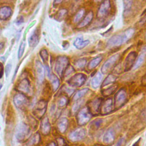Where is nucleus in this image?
<instances>
[{
    "label": "nucleus",
    "mask_w": 146,
    "mask_h": 146,
    "mask_svg": "<svg viewBox=\"0 0 146 146\" xmlns=\"http://www.w3.org/2000/svg\"><path fill=\"white\" fill-rule=\"evenodd\" d=\"M134 32V29L130 28L126 30L121 34H117L112 36L107 42V47H114L121 46L132 36Z\"/></svg>",
    "instance_id": "obj_1"
},
{
    "label": "nucleus",
    "mask_w": 146,
    "mask_h": 146,
    "mask_svg": "<svg viewBox=\"0 0 146 146\" xmlns=\"http://www.w3.org/2000/svg\"><path fill=\"white\" fill-rule=\"evenodd\" d=\"M68 58L66 56H59L56 58L55 64V70L59 76H62L66 68L68 66Z\"/></svg>",
    "instance_id": "obj_2"
},
{
    "label": "nucleus",
    "mask_w": 146,
    "mask_h": 146,
    "mask_svg": "<svg viewBox=\"0 0 146 146\" xmlns=\"http://www.w3.org/2000/svg\"><path fill=\"white\" fill-rule=\"evenodd\" d=\"M92 113L87 107L81 109L76 115V120L79 125H84L86 124L91 119Z\"/></svg>",
    "instance_id": "obj_3"
},
{
    "label": "nucleus",
    "mask_w": 146,
    "mask_h": 146,
    "mask_svg": "<svg viewBox=\"0 0 146 146\" xmlns=\"http://www.w3.org/2000/svg\"><path fill=\"white\" fill-rule=\"evenodd\" d=\"M30 128L25 123L20 124L17 128L15 133V137L19 142H22L26 140L30 133Z\"/></svg>",
    "instance_id": "obj_4"
},
{
    "label": "nucleus",
    "mask_w": 146,
    "mask_h": 146,
    "mask_svg": "<svg viewBox=\"0 0 146 146\" xmlns=\"http://www.w3.org/2000/svg\"><path fill=\"white\" fill-rule=\"evenodd\" d=\"M127 100L126 91L124 88L120 89L114 97V106L117 109L120 108L125 103Z\"/></svg>",
    "instance_id": "obj_5"
},
{
    "label": "nucleus",
    "mask_w": 146,
    "mask_h": 146,
    "mask_svg": "<svg viewBox=\"0 0 146 146\" xmlns=\"http://www.w3.org/2000/svg\"><path fill=\"white\" fill-rule=\"evenodd\" d=\"M119 54H116L111 56L107 60H106L102 67V72L104 74L109 72L112 70L116 62L119 60Z\"/></svg>",
    "instance_id": "obj_6"
},
{
    "label": "nucleus",
    "mask_w": 146,
    "mask_h": 146,
    "mask_svg": "<svg viewBox=\"0 0 146 146\" xmlns=\"http://www.w3.org/2000/svg\"><path fill=\"white\" fill-rule=\"evenodd\" d=\"M86 79L87 76L86 75L82 73H79L75 74L72 78H71L68 82L72 87H79L82 86L84 83Z\"/></svg>",
    "instance_id": "obj_7"
},
{
    "label": "nucleus",
    "mask_w": 146,
    "mask_h": 146,
    "mask_svg": "<svg viewBox=\"0 0 146 146\" xmlns=\"http://www.w3.org/2000/svg\"><path fill=\"white\" fill-rule=\"evenodd\" d=\"M86 135V129L82 128H78L70 133L68 135V139L72 142H75L83 139Z\"/></svg>",
    "instance_id": "obj_8"
},
{
    "label": "nucleus",
    "mask_w": 146,
    "mask_h": 146,
    "mask_svg": "<svg viewBox=\"0 0 146 146\" xmlns=\"http://www.w3.org/2000/svg\"><path fill=\"white\" fill-rule=\"evenodd\" d=\"M113 110V102L112 98H108L102 102L100 113L102 115H106L110 113Z\"/></svg>",
    "instance_id": "obj_9"
},
{
    "label": "nucleus",
    "mask_w": 146,
    "mask_h": 146,
    "mask_svg": "<svg viewBox=\"0 0 146 146\" xmlns=\"http://www.w3.org/2000/svg\"><path fill=\"white\" fill-rule=\"evenodd\" d=\"M110 7H111L110 1L108 0L104 1L99 6L98 14H97L98 18H102L104 17H105L108 13L110 10Z\"/></svg>",
    "instance_id": "obj_10"
},
{
    "label": "nucleus",
    "mask_w": 146,
    "mask_h": 146,
    "mask_svg": "<svg viewBox=\"0 0 146 146\" xmlns=\"http://www.w3.org/2000/svg\"><path fill=\"white\" fill-rule=\"evenodd\" d=\"M47 103L45 101H39L35 106V108L34 111V115L38 119H40L44 114L46 111Z\"/></svg>",
    "instance_id": "obj_11"
},
{
    "label": "nucleus",
    "mask_w": 146,
    "mask_h": 146,
    "mask_svg": "<svg viewBox=\"0 0 146 146\" xmlns=\"http://www.w3.org/2000/svg\"><path fill=\"white\" fill-rule=\"evenodd\" d=\"M28 100L23 94H18L13 98V102L15 106L18 108H23L26 106Z\"/></svg>",
    "instance_id": "obj_12"
},
{
    "label": "nucleus",
    "mask_w": 146,
    "mask_h": 146,
    "mask_svg": "<svg viewBox=\"0 0 146 146\" xmlns=\"http://www.w3.org/2000/svg\"><path fill=\"white\" fill-rule=\"evenodd\" d=\"M102 102V99L101 98H96L89 102L87 107L92 115L96 114L100 111V108Z\"/></svg>",
    "instance_id": "obj_13"
},
{
    "label": "nucleus",
    "mask_w": 146,
    "mask_h": 146,
    "mask_svg": "<svg viewBox=\"0 0 146 146\" xmlns=\"http://www.w3.org/2000/svg\"><path fill=\"white\" fill-rule=\"evenodd\" d=\"M136 56L137 53L135 51H132L128 54L125 60V71H129L133 66Z\"/></svg>",
    "instance_id": "obj_14"
},
{
    "label": "nucleus",
    "mask_w": 146,
    "mask_h": 146,
    "mask_svg": "<svg viewBox=\"0 0 146 146\" xmlns=\"http://www.w3.org/2000/svg\"><path fill=\"white\" fill-rule=\"evenodd\" d=\"M35 72L38 80L42 83L44 78V68L39 60H37L35 63Z\"/></svg>",
    "instance_id": "obj_15"
},
{
    "label": "nucleus",
    "mask_w": 146,
    "mask_h": 146,
    "mask_svg": "<svg viewBox=\"0 0 146 146\" xmlns=\"http://www.w3.org/2000/svg\"><path fill=\"white\" fill-rule=\"evenodd\" d=\"M115 140V131L113 128H109L105 134L104 135L103 138V141L106 144H110L113 142Z\"/></svg>",
    "instance_id": "obj_16"
},
{
    "label": "nucleus",
    "mask_w": 146,
    "mask_h": 146,
    "mask_svg": "<svg viewBox=\"0 0 146 146\" xmlns=\"http://www.w3.org/2000/svg\"><path fill=\"white\" fill-rule=\"evenodd\" d=\"M40 131L43 135H47L51 131V125L47 117L42 119L40 123Z\"/></svg>",
    "instance_id": "obj_17"
},
{
    "label": "nucleus",
    "mask_w": 146,
    "mask_h": 146,
    "mask_svg": "<svg viewBox=\"0 0 146 146\" xmlns=\"http://www.w3.org/2000/svg\"><path fill=\"white\" fill-rule=\"evenodd\" d=\"M13 11L9 6H5L0 7V20H6L11 17Z\"/></svg>",
    "instance_id": "obj_18"
},
{
    "label": "nucleus",
    "mask_w": 146,
    "mask_h": 146,
    "mask_svg": "<svg viewBox=\"0 0 146 146\" xmlns=\"http://www.w3.org/2000/svg\"><path fill=\"white\" fill-rule=\"evenodd\" d=\"M18 90L23 93H27L30 90V82L27 79H22L18 85Z\"/></svg>",
    "instance_id": "obj_19"
},
{
    "label": "nucleus",
    "mask_w": 146,
    "mask_h": 146,
    "mask_svg": "<svg viewBox=\"0 0 146 146\" xmlns=\"http://www.w3.org/2000/svg\"><path fill=\"white\" fill-rule=\"evenodd\" d=\"M68 120L66 117H62L58 123V129L60 133H64L67 129Z\"/></svg>",
    "instance_id": "obj_20"
},
{
    "label": "nucleus",
    "mask_w": 146,
    "mask_h": 146,
    "mask_svg": "<svg viewBox=\"0 0 146 146\" xmlns=\"http://www.w3.org/2000/svg\"><path fill=\"white\" fill-rule=\"evenodd\" d=\"M93 18V13L92 11L88 12V13L84 17L82 21L78 24V27L82 28L88 25L92 20Z\"/></svg>",
    "instance_id": "obj_21"
},
{
    "label": "nucleus",
    "mask_w": 146,
    "mask_h": 146,
    "mask_svg": "<svg viewBox=\"0 0 146 146\" xmlns=\"http://www.w3.org/2000/svg\"><path fill=\"white\" fill-rule=\"evenodd\" d=\"M88 40H84L82 36L77 37L74 42V46L78 49H82L86 47L89 43Z\"/></svg>",
    "instance_id": "obj_22"
},
{
    "label": "nucleus",
    "mask_w": 146,
    "mask_h": 146,
    "mask_svg": "<svg viewBox=\"0 0 146 146\" xmlns=\"http://www.w3.org/2000/svg\"><path fill=\"white\" fill-rule=\"evenodd\" d=\"M102 80V75L100 72H98L91 80V86L94 88H97L100 84Z\"/></svg>",
    "instance_id": "obj_23"
},
{
    "label": "nucleus",
    "mask_w": 146,
    "mask_h": 146,
    "mask_svg": "<svg viewBox=\"0 0 146 146\" xmlns=\"http://www.w3.org/2000/svg\"><path fill=\"white\" fill-rule=\"evenodd\" d=\"M40 141V136L39 133H35L31 137L27 143V146H35L38 145Z\"/></svg>",
    "instance_id": "obj_24"
},
{
    "label": "nucleus",
    "mask_w": 146,
    "mask_h": 146,
    "mask_svg": "<svg viewBox=\"0 0 146 146\" xmlns=\"http://www.w3.org/2000/svg\"><path fill=\"white\" fill-rule=\"evenodd\" d=\"M50 82H51V84L52 86V90H53V91H56L58 90V88H59V85H60L59 79L56 75H55L54 74L50 75Z\"/></svg>",
    "instance_id": "obj_25"
},
{
    "label": "nucleus",
    "mask_w": 146,
    "mask_h": 146,
    "mask_svg": "<svg viewBox=\"0 0 146 146\" xmlns=\"http://www.w3.org/2000/svg\"><path fill=\"white\" fill-rule=\"evenodd\" d=\"M38 42H39L38 36L35 33L31 34L28 39V43L30 47H35L38 44Z\"/></svg>",
    "instance_id": "obj_26"
},
{
    "label": "nucleus",
    "mask_w": 146,
    "mask_h": 146,
    "mask_svg": "<svg viewBox=\"0 0 146 146\" xmlns=\"http://www.w3.org/2000/svg\"><path fill=\"white\" fill-rule=\"evenodd\" d=\"M102 56H98L94 58H93L88 63V68L89 70H92L95 68L102 61Z\"/></svg>",
    "instance_id": "obj_27"
},
{
    "label": "nucleus",
    "mask_w": 146,
    "mask_h": 146,
    "mask_svg": "<svg viewBox=\"0 0 146 146\" xmlns=\"http://www.w3.org/2000/svg\"><path fill=\"white\" fill-rule=\"evenodd\" d=\"M145 56H146V52H143L139 55V56H138L136 62L135 63V64L133 66L134 69H137V68L140 67V66L144 62V61L145 60Z\"/></svg>",
    "instance_id": "obj_28"
},
{
    "label": "nucleus",
    "mask_w": 146,
    "mask_h": 146,
    "mask_svg": "<svg viewBox=\"0 0 146 146\" xmlns=\"http://www.w3.org/2000/svg\"><path fill=\"white\" fill-rule=\"evenodd\" d=\"M89 91V89L87 88H83L78 91H77L75 94L74 95V96H73V100L74 101H77L79 99H80L81 98H82L83 96H84L87 92Z\"/></svg>",
    "instance_id": "obj_29"
},
{
    "label": "nucleus",
    "mask_w": 146,
    "mask_h": 146,
    "mask_svg": "<svg viewBox=\"0 0 146 146\" xmlns=\"http://www.w3.org/2000/svg\"><path fill=\"white\" fill-rule=\"evenodd\" d=\"M117 88V85H113L106 89L103 90L102 92V94L104 96H110L116 91Z\"/></svg>",
    "instance_id": "obj_30"
},
{
    "label": "nucleus",
    "mask_w": 146,
    "mask_h": 146,
    "mask_svg": "<svg viewBox=\"0 0 146 146\" xmlns=\"http://www.w3.org/2000/svg\"><path fill=\"white\" fill-rule=\"evenodd\" d=\"M117 78L116 76L112 75V74H110L107 76V77L104 79V80L103 82L102 83V86L104 87L107 85H108L110 84H111L113 82H115Z\"/></svg>",
    "instance_id": "obj_31"
},
{
    "label": "nucleus",
    "mask_w": 146,
    "mask_h": 146,
    "mask_svg": "<svg viewBox=\"0 0 146 146\" xmlns=\"http://www.w3.org/2000/svg\"><path fill=\"white\" fill-rule=\"evenodd\" d=\"M84 13H85V10L83 9H80L75 14L74 18V22L75 23L78 22L82 18Z\"/></svg>",
    "instance_id": "obj_32"
},
{
    "label": "nucleus",
    "mask_w": 146,
    "mask_h": 146,
    "mask_svg": "<svg viewBox=\"0 0 146 146\" xmlns=\"http://www.w3.org/2000/svg\"><path fill=\"white\" fill-rule=\"evenodd\" d=\"M86 59L84 58H82V59H79L78 60H77L76 61H75V67L77 68H83L86 64Z\"/></svg>",
    "instance_id": "obj_33"
},
{
    "label": "nucleus",
    "mask_w": 146,
    "mask_h": 146,
    "mask_svg": "<svg viewBox=\"0 0 146 146\" xmlns=\"http://www.w3.org/2000/svg\"><path fill=\"white\" fill-rule=\"evenodd\" d=\"M67 11L65 9H62L60 10L56 14V18L58 20H60V21L62 20L64 18V17L67 15Z\"/></svg>",
    "instance_id": "obj_34"
},
{
    "label": "nucleus",
    "mask_w": 146,
    "mask_h": 146,
    "mask_svg": "<svg viewBox=\"0 0 146 146\" xmlns=\"http://www.w3.org/2000/svg\"><path fill=\"white\" fill-rule=\"evenodd\" d=\"M40 56L43 62H47L48 59V53L46 49H42L39 52Z\"/></svg>",
    "instance_id": "obj_35"
},
{
    "label": "nucleus",
    "mask_w": 146,
    "mask_h": 146,
    "mask_svg": "<svg viewBox=\"0 0 146 146\" xmlns=\"http://www.w3.org/2000/svg\"><path fill=\"white\" fill-rule=\"evenodd\" d=\"M25 48V42L24 41L22 42L19 45V48H18V59H20L23 54L24 50Z\"/></svg>",
    "instance_id": "obj_36"
},
{
    "label": "nucleus",
    "mask_w": 146,
    "mask_h": 146,
    "mask_svg": "<svg viewBox=\"0 0 146 146\" xmlns=\"http://www.w3.org/2000/svg\"><path fill=\"white\" fill-rule=\"evenodd\" d=\"M82 103H83V100H80L78 101V102L73 106V107H72V111L74 113L76 112L79 110V108L80 107V106H82Z\"/></svg>",
    "instance_id": "obj_37"
},
{
    "label": "nucleus",
    "mask_w": 146,
    "mask_h": 146,
    "mask_svg": "<svg viewBox=\"0 0 146 146\" xmlns=\"http://www.w3.org/2000/svg\"><path fill=\"white\" fill-rule=\"evenodd\" d=\"M68 102L67 99L65 97H62L58 102V106L59 107H63L67 105Z\"/></svg>",
    "instance_id": "obj_38"
},
{
    "label": "nucleus",
    "mask_w": 146,
    "mask_h": 146,
    "mask_svg": "<svg viewBox=\"0 0 146 146\" xmlns=\"http://www.w3.org/2000/svg\"><path fill=\"white\" fill-rule=\"evenodd\" d=\"M75 70H74V67H72V66H68L67 68H66V70H65V75H66V76H68V75H70V74H72V73H74V72H75Z\"/></svg>",
    "instance_id": "obj_39"
},
{
    "label": "nucleus",
    "mask_w": 146,
    "mask_h": 146,
    "mask_svg": "<svg viewBox=\"0 0 146 146\" xmlns=\"http://www.w3.org/2000/svg\"><path fill=\"white\" fill-rule=\"evenodd\" d=\"M102 122V120L101 119H97V120H94L92 123V124H93V126H92V128H94L95 129H97L99 127V126L100 125L101 123Z\"/></svg>",
    "instance_id": "obj_40"
},
{
    "label": "nucleus",
    "mask_w": 146,
    "mask_h": 146,
    "mask_svg": "<svg viewBox=\"0 0 146 146\" xmlns=\"http://www.w3.org/2000/svg\"><path fill=\"white\" fill-rule=\"evenodd\" d=\"M11 64H7L6 67H5V75H6V77H7L8 75H9L10 71H11Z\"/></svg>",
    "instance_id": "obj_41"
},
{
    "label": "nucleus",
    "mask_w": 146,
    "mask_h": 146,
    "mask_svg": "<svg viewBox=\"0 0 146 146\" xmlns=\"http://www.w3.org/2000/svg\"><path fill=\"white\" fill-rule=\"evenodd\" d=\"M57 141V146H64L65 145V141L62 137H58L56 139Z\"/></svg>",
    "instance_id": "obj_42"
},
{
    "label": "nucleus",
    "mask_w": 146,
    "mask_h": 146,
    "mask_svg": "<svg viewBox=\"0 0 146 146\" xmlns=\"http://www.w3.org/2000/svg\"><path fill=\"white\" fill-rule=\"evenodd\" d=\"M132 1H124V8L125 10H128L129 9L131 5H132Z\"/></svg>",
    "instance_id": "obj_43"
},
{
    "label": "nucleus",
    "mask_w": 146,
    "mask_h": 146,
    "mask_svg": "<svg viewBox=\"0 0 146 146\" xmlns=\"http://www.w3.org/2000/svg\"><path fill=\"white\" fill-rule=\"evenodd\" d=\"M74 90L73 89H71V88H68L67 87H65L64 88V91H65V92L68 95H72V94L74 92Z\"/></svg>",
    "instance_id": "obj_44"
},
{
    "label": "nucleus",
    "mask_w": 146,
    "mask_h": 146,
    "mask_svg": "<svg viewBox=\"0 0 146 146\" xmlns=\"http://www.w3.org/2000/svg\"><path fill=\"white\" fill-rule=\"evenodd\" d=\"M3 72H4L3 66L1 63H0V79L2 77L3 75Z\"/></svg>",
    "instance_id": "obj_45"
},
{
    "label": "nucleus",
    "mask_w": 146,
    "mask_h": 146,
    "mask_svg": "<svg viewBox=\"0 0 146 146\" xmlns=\"http://www.w3.org/2000/svg\"><path fill=\"white\" fill-rule=\"evenodd\" d=\"M23 21H24L23 18L22 16H21V17L17 20L16 23H17V25H21V24L23 22Z\"/></svg>",
    "instance_id": "obj_46"
},
{
    "label": "nucleus",
    "mask_w": 146,
    "mask_h": 146,
    "mask_svg": "<svg viewBox=\"0 0 146 146\" xmlns=\"http://www.w3.org/2000/svg\"><path fill=\"white\" fill-rule=\"evenodd\" d=\"M124 141V138H121L116 143V144L115 145V146H121L122 143Z\"/></svg>",
    "instance_id": "obj_47"
},
{
    "label": "nucleus",
    "mask_w": 146,
    "mask_h": 146,
    "mask_svg": "<svg viewBox=\"0 0 146 146\" xmlns=\"http://www.w3.org/2000/svg\"><path fill=\"white\" fill-rule=\"evenodd\" d=\"M141 116H142V117H143L144 119L146 120V109H145V110L143 111V112L141 113Z\"/></svg>",
    "instance_id": "obj_48"
},
{
    "label": "nucleus",
    "mask_w": 146,
    "mask_h": 146,
    "mask_svg": "<svg viewBox=\"0 0 146 146\" xmlns=\"http://www.w3.org/2000/svg\"><path fill=\"white\" fill-rule=\"evenodd\" d=\"M45 68H46V74H47V76H48L50 77V69H49L48 66H46Z\"/></svg>",
    "instance_id": "obj_49"
},
{
    "label": "nucleus",
    "mask_w": 146,
    "mask_h": 146,
    "mask_svg": "<svg viewBox=\"0 0 146 146\" xmlns=\"http://www.w3.org/2000/svg\"><path fill=\"white\" fill-rule=\"evenodd\" d=\"M47 146H56V144L54 141H51L47 145Z\"/></svg>",
    "instance_id": "obj_50"
},
{
    "label": "nucleus",
    "mask_w": 146,
    "mask_h": 146,
    "mask_svg": "<svg viewBox=\"0 0 146 146\" xmlns=\"http://www.w3.org/2000/svg\"><path fill=\"white\" fill-rule=\"evenodd\" d=\"M3 46H4V44H3V43H2V42H0V50H2V49L3 48Z\"/></svg>",
    "instance_id": "obj_51"
},
{
    "label": "nucleus",
    "mask_w": 146,
    "mask_h": 146,
    "mask_svg": "<svg viewBox=\"0 0 146 146\" xmlns=\"http://www.w3.org/2000/svg\"><path fill=\"white\" fill-rule=\"evenodd\" d=\"M139 140L138 141H137L132 146H139Z\"/></svg>",
    "instance_id": "obj_52"
},
{
    "label": "nucleus",
    "mask_w": 146,
    "mask_h": 146,
    "mask_svg": "<svg viewBox=\"0 0 146 146\" xmlns=\"http://www.w3.org/2000/svg\"><path fill=\"white\" fill-rule=\"evenodd\" d=\"M2 85L1 84H0V90H1V89L2 88Z\"/></svg>",
    "instance_id": "obj_53"
},
{
    "label": "nucleus",
    "mask_w": 146,
    "mask_h": 146,
    "mask_svg": "<svg viewBox=\"0 0 146 146\" xmlns=\"http://www.w3.org/2000/svg\"><path fill=\"white\" fill-rule=\"evenodd\" d=\"M94 146H99V145H94Z\"/></svg>",
    "instance_id": "obj_54"
},
{
    "label": "nucleus",
    "mask_w": 146,
    "mask_h": 146,
    "mask_svg": "<svg viewBox=\"0 0 146 146\" xmlns=\"http://www.w3.org/2000/svg\"><path fill=\"white\" fill-rule=\"evenodd\" d=\"M0 34H1V29H0Z\"/></svg>",
    "instance_id": "obj_55"
},
{
    "label": "nucleus",
    "mask_w": 146,
    "mask_h": 146,
    "mask_svg": "<svg viewBox=\"0 0 146 146\" xmlns=\"http://www.w3.org/2000/svg\"><path fill=\"white\" fill-rule=\"evenodd\" d=\"M0 130H1V128H0Z\"/></svg>",
    "instance_id": "obj_56"
}]
</instances>
